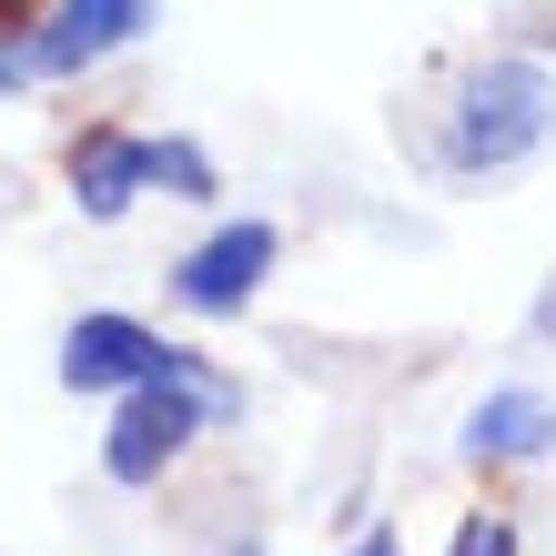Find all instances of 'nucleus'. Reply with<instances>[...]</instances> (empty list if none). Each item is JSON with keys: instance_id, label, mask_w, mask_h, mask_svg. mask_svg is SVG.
<instances>
[{"instance_id": "1", "label": "nucleus", "mask_w": 556, "mask_h": 556, "mask_svg": "<svg viewBox=\"0 0 556 556\" xmlns=\"http://www.w3.org/2000/svg\"><path fill=\"white\" fill-rule=\"evenodd\" d=\"M556 142V81L536 61H455L445 72V102H435V162L445 173H516L527 152Z\"/></svg>"}, {"instance_id": "2", "label": "nucleus", "mask_w": 556, "mask_h": 556, "mask_svg": "<svg viewBox=\"0 0 556 556\" xmlns=\"http://www.w3.org/2000/svg\"><path fill=\"white\" fill-rule=\"evenodd\" d=\"M213 415H243V395H233L223 375H203V365L173 344V365L142 375L132 395H122L112 435H102V476H112V485H162V466H173Z\"/></svg>"}, {"instance_id": "3", "label": "nucleus", "mask_w": 556, "mask_h": 556, "mask_svg": "<svg viewBox=\"0 0 556 556\" xmlns=\"http://www.w3.org/2000/svg\"><path fill=\"white\" fill-rule=\"evenodd\" d=\"M274 253H283V233H274V223H223L213 243H192L182 264H173V293H182V314H243L253 293H264Z\"/></svg>"}, {"instance_id": "4", "label": "nucleus", "mask_w": 556, "mask_h": 556, "mask_svg": "<svg viewBox=\"0 0 556 556\" xmlns=\"http://www.w3.org/2000/svg\"><path fill=\"white\" fill-rule=\"evenodd\" d=\"M152 30V0H51L41 30L21 41V72H91Z\"/></svg>"}, {"instance_id": "5", "label": "nucleus", "mask_w": 556, "mask_h": 556, "mask_svg": "<svg viewBox=\"0 0 556 556\" xmlns=\"http://www.w3.org/2000/svg\"><path fill=\"white\" fill-rule=\"evenodd\" d=\"M162 365H173V344H162L152 324H132V314H81L72 334H61V384H72V395H132Z\"/></svg>"}, {"instance_id": "6", "label": "nucleus", "mask_w": 556, "mask_h": 556, "mask_svg": "<svg viewBox=\"0 0 556 556\" xmlns=\"http://www.w3.org/2000/svg\"><path fill=\"white\" fill-rule=\"evenodd\" d=\"M72 203L91 213V223H122L152 192V142H132V132H112V122H91V132H72Z\"/></svg>"}, {"instance_id": "7", "label": "nucleus", "mask_w": 556, "mask_h": 556, "mask_svg": "<svg viewBox=\"0 0 556 556\" xmlns=\"http://www.w3.org/2000/svg\"><path fill=\"white\" fill-rule=\"evenodd\" d=\"M466 455L476 466H527V455H556V405L546 395H485L466 415Z\"/></svg>"}, {"instance_id": "8", "label": "nucleus", "mask_w": 556, "mask_h": 556, "mask_svg": "<svg viewBox=\"0 0 556 556\" xmlns=\"http://www.w3.org/2000/svg\"><path fill=\"white\" fill-rule=\"evenodd\" d=\"M152 182L173 192V203H213V192H223V182H213V162L192 152V142H152Z\"/></svg>"}, {"instance_id": "9", "label": "nucleus", "mask_w": 556, "mask_h": 556, "mask_svg": "<svg viewBox=\"0 0 556 556\" xmlns=\"http://www.w3.org/2000/svg\"><path fill=\"white\" fill-rule=\"evenodd\" d=\"M455 556H516V527L506 516H466V527H455Z\"/></svg>"}, {"instance_id": "10", "label": "nucleus", "mask_w": 556, "mask_h": 556, "mask_svg": "<svg viewBox=\"0 0 556 556\" xmlns=\"http://www.w3.org/2000/svg\"><path fill=\"white\" fill-rule=\"evenodd\" d=\"M41 11H51V0H0V51H21L30 30H41Z\"/></svg>"}, {"instance_id": "11", "label": "nucleus", "mask_w": 556, "mask_h": 556, "mask_svg": "<svg viewBox=\"0 0 556 556\" xmlns=\"http://www.w3.org/2000/svg\"><path fill=\"white\" fill-rule=\"evenodd\" d=\"M354 556H395V527H375V536H365V546H354Z\"/></svg>"}, {"instance_id": "12", "label": "nucleus", "mask_w": 556, "mask_h": 556, "mask_svg": "<svg viewBox=\"0 0 556 556\" xmlns=\"http://www.w3.org/2000/svg\"><path fill=\"white\" fill-rule=\"evenodd\" d=\"M11 81H21V51H0V91H11Z\"/></svg>"}]
</instances>
